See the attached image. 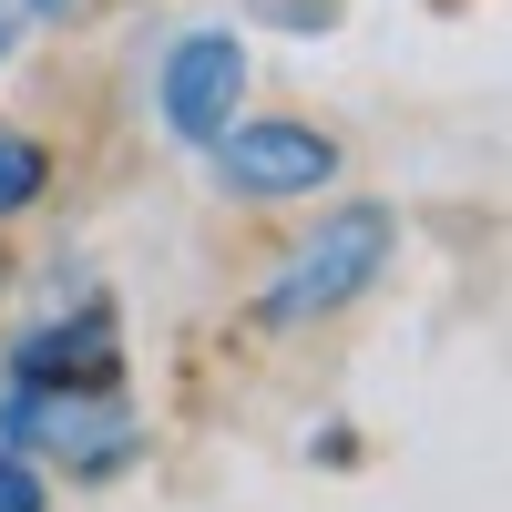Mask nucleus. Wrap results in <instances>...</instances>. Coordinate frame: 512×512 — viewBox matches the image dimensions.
<instances>
[{"mask_svg": "<svg viewBox=\"0 0 512 512\" xmlns=\"http://www.w3.org/2000/svg\"><path fill=\"white\" fill-rule=\"evenodd\" d=\"M216 175L236 195H318L338 175V144L308 123H226L216 134Z\"/></svg>", "mask_w": 512, "mask_h": 512, "instance_id": "20e7f679", "label": "nucleus"}, {"mask_svg": "<svg viewBox=\"0 0 512 512\" xmlns=\"http://www.w3.org/2000/svg\"><path fill=\"white\" fill-rule=\"evenodd\" d=\"M0 441L41 472H72V482H113L123 461L144 451V420L123 400V379H11L0 400Z\"/></svg>", "mask_w": 512, "mask_h": 512, "instance_id": "f257e3e1", "label": "nucleus"}, {"mask_svg": "<svg viewBox=\"0 0 512 512\" xmlns=\"http://www.w3.org/2000/svg\"><path fill=\"white\" fill-rule=\"evenodd\" d=\"M0 512H52V482H41V461H21L0 441Z\"/></svg>", "mask_w": 512, "mask_h": 512, "instance_id": "0eeeda50", "label": "nucleus"}, {"mask_svg": "<svg viewBox=\"0 0 512 512\" xmlns=\"http://www.w3.org/2000/svg\"><path fill=\"white\" fill-rule=\"evenodd\" d=\"M41 185H52V154H41L31 134H0V216L41 205Z\"/></svg>", "mask_w": 512, "mask_h": 512, "instance_id": "423d86ee", "label": "nucleus"}, {"mask_svg": "<svg viewBox=\"0 0 512 512\" xmlns=\"http://www.w3.org/2000/svg\"><path fill=\"white\" fill-rule=\"evenodd\" d=\"M154 103H164V123L185 144H216L236 123V103H246V41L236 31H185L164 52V72H154Z\"/></svg>", "mask_w": 512, "mask_h": 512, "instance_id": "7ed1b4c3", "label": "nucleus"}, {"mask_svg": "<svg viewBox=\"0 0 512 512\" xmlns=\"http://www.w3.org/2000/svg\"><path fill=\"white\" fill-rule=\"evenodd\" d=\"M11 379H123V328L103 308L52 318V328L11 338Z\"/></svg>", "mask_w": 512, "mask_h": 512, "instance_id": "39448f33", "label": "nucleus"}, {"mask_svg": "<svg viewBox=\"0 0 512 512\" xmlns=\"http://www.w3.org/2000/svg\"><path fill=\"white\" fill-rule=\"evenodd\" d=\"M379 267H390V216H379V205H349V216H328L318 236H297V256L267 277V297H256V318H267V328L338 318Z\"/></svg>", "mask_w": 512, "mask_h": 512, "instance_id": "f03ea898", "label": "nucleus"}]
</instances>
